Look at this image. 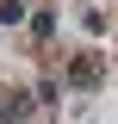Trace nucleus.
<instances>
[{"instance_id": "f257e3e1", "label": "nucleus", "mask_w": 118, "mask_h": 124, "mask_svg": "<svg viewBox=\"0 0 118 124\" xmlns=\"http://www.w3.org/2000/svg\"><path fill=\"white\" fill-rule=\"evenodd\" d=\"M68 75H75V87H93V81H100V62H93V56H81Z\"/></svg>"}]
</instances>
